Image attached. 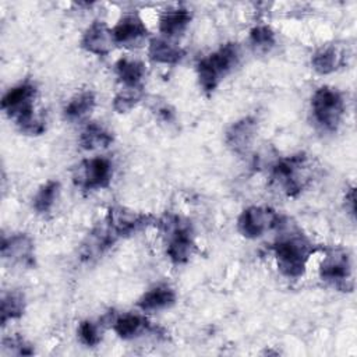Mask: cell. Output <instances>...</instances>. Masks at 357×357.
<instances>
[{
  "label": "cell",
  "instance_id": "obj_11",
  "mask_svg": "<svg viewBox=\"0 0 357 357\" xmlns=\"http://www.w3.org/2000/svg\"><path fill=\"white\" fill-rule=\"evenodd\" d=\"M258 132V120L254 116H244L234 121L226 131L225 142L236 155H244L252 146Z\"/></svg>",
  "mask_w": 357,
  "mask_h": 357
},
{
  "label": "cell",
  "instance_id": "obj_8",
  "mask_svg": "<svg viewBox=\"0 0 357 357\" xmlns=\"http://www.w3.org/2000/svg\"><path fill=\"white\" fill-rule=\"evenodd\" d=\"M113 177V165L107 158L95 156L84 159L73 173V181L84 191L109 187Z\"/></svg>",
  "mask_w": 357,
  "mask_h": 357
},
{
  "label": "cell",
  "instance_id": "obj_19",
  "mask_svg": "<svg viewBox=\"0 0 357 357\" xmlns=\"http://www.w3.org/2000/svg\"><path fill=\"white\" fill-rule=\"evenodd\" d=\"M343 53L336 46L325 45L312 53L311 66L321 75L332 74L343 66Z\"/></svg>",
  "mask_w": 357,
  "mask_h": 357
},
{
  "label": "cell",
  "instance_id": "obj_6",
  "mask_svg": "<svg viewBox=\"0 0 357 357\" xmlns=\"http://www.w3.org/2000/svg\"><path fill=\"white\" fill-rule=\"evenodd\" d=\"M319 278L336 290L351 291L354 279L350 252L343 247L328 248L319 265Z\"/></svg>",
  "mask_w": 357,
  "mask_h": 357
},
{
  "label": "cell",
  "instance_id": "obj_24",
  "mask_svg": "<svg viewBox=\"0 0 357 357\" xmlns=\"http://www.w3.org/2000/svg\"><path fill=\"white\" fill-rule=\"evenodd\" d=\"M59 191H60V183L57 180H49L45 184H42L33 197V202H32L33 209L39 215L49 213L54 206Z\"/></svg>",
  "mask_w": 357,
  "mask_h": 357
},
{
  "label": "cell",
  "instance_id": "obj_27",
  "mask_svg": "<svg viewBox=\"0 0 357 357\" xmlns=\"http://www.w3.org/2000/svg\"><path fill=\"white\" fill-rule=\"evenodd\" d=\"M78 337L79 340L88 346V347H93L96 344H99V342L102 340V329L100 325L98 322H93L91 319H85L78 325Z\"/></svg>",
  "mask_w": 357,
  "mask_h": 357
},
{
  "label": "cell",
  "instance_id": "obj_7",
  "mask_svg": "<svg viewBox=\"0 0 357 357\" xmlns=\"http://www.w3.org/2000/svg\"><path fill=\"white\" fill-rule=\"evenodd\" d=\"M156 222L158 219L153 215L131 211L124 206H112L102 223L113 238L119 241L155 225Z\"/></svg>",
  "mask_w": 357,
  "mask_h": 357
},
{
  "label": "cell",
  "instance_id": "obj_13",
  "mask_svg": "<svg viewBox=\"0 0 357 357\" xmlns=\"http://www.w3.org/2000/svg\"><path fill=\"white\" fill-rule=\"evenodd\" d=\"M1 257L11 264L31 266L35 259L33 240L25 233H15L8 237L3 236Z\"/></svg>",
  "mask_w": 357,
  "mask_h": 357
},
{
  "label": "cell",
  "instance_id": "obj_16",
  "mask_svg": "<svg viewBox=\"0 0 357 357\" xmlns=\"http://www.w3.org/2000/svg\"><path fill=\"white\" fill-rule=\"evenodd\" d=\"M176 291L167 284H158L145 291L137 301V307L144 312L160 311L176 303Z\"/></svg>",
  "mask_w": 357,
  "mask_h": 357
},
{
  "label": "cell",
  "instance_id": "obj_20",
  "mask_svg": "<svg viewBox=\"0 0 357 357\" xmlns=\"http://www.w3.org/2000/svg\"><path fill=\"white\" fill-rule=\"evenodd\" d=\"M78 142L86 151L107 148L113 142V134L96 121H89L81 131Z\"/></svg>",
  "mask_w": 357,
  "mask_h": 357
},
{
  "label": "cell",
  "instance_id": "obj_26",
  "mask_svg": "<svg viewBox=\"0 0 357 357\" xmlns=\"http://www.w3.org/2000/svg\"><path fill=\"white\" fill-rule=\"evenodd\" d=\"M276 43V35L268 25H257L250 31V45L258 53L269 52Z\"/></svg>",
  "mask_w": 357,
  "mask_h": 357
},
{
  "label": "cell",
  "instance_id": "obj_21",
  "mask_svg": "<svg viewBox=\"0 0 357 357\" xmlns=\"http://www.w3.org/2000/svg\"><path fill=\"white\" fill-rule=\"evenodd\" d=\"M148 329H149L148 319L134 312L121 314L113 321V331L121 339H134Z\"/></svg>",
  "mask_w": 357,
  "mask_h": 357
},
{
  "label": "cell",
  "instance_id": "obj_9",
  "mask_svg": "<svg viewBox=\"0 0 357 357\" xmlns=\"http://www.w3.org/2000/svg\"><path fill=\"white\" fill-rule=\"evenodd\" d=\"M280 215L269 206L252 205L245 208L237 218V230L245 238H258L275 229Z\"/></svg>",
  "mask_w": 357,
  "mask_h": 357
},
{
  "label": "cell",
  "instance_id": "obj_23",
  "mask_svg": "<svg viewBox=\"0 0 357 357\" xmlns=\"http://www.w3.org/2000/svg\"><path fill=\"white\" fill-rule=\"evenodd\" d=\"M24 311H25V298H24L22 293H20L17 290L3 293L1 301H0V315H1L3 326L8 321L22 317Z\"/></svg>",
  "mask_w": 357,
  "mask_h": 357
},
{
  "label": "cell",
  "instance_id": "obj_5",
  "mask_svg": "<svg viewBox=\"0 0 357 357\" xmlns=\"http://www.w3.org/2000/svg\"><path fill=\"white\" fill-rule=\"evenodd\" d=\"M311 112L315 124L321 130L326 132L336 131L346 112L343 93L329 85L319 86L311 96Z\"/></svg>",
  "mask_w": 357,
  "mask_h": 357
},
{
  "label": "cell",
  "instance_id": "obj_25",
  "mask_svg": "<svg viewBox=\"0 0 357 357\" xmlns=\"http://www.w3.org/2000/svg\"><path fill=\"white\" fill-rule=\"evenodd\" d=\"M144 96V86H123L113 98V109L117 113H127L134 109Z\"/></svg>",
  "mask_w": 357,
  "mask_h": 357
},
{
  "label": "cell",
  "instance_id": "obj_22",
  "mask_svg": "<svg viewBox=\"0 0 357 357\" xmlns=\"http://www.w3.org/2000/svg\"><path fill=\"white\" fill-rule=\"evenodd\" d=\"M114 71L123 86L141 85L145 75V66L135 59L121 57L114 64Z\"/></svg>",
  "mask_w": 357,
  "mask_h": 357
},
{
  "label": "cell",
  "instance_id": "obj_14",
  "mask_svg": "<svg viewBox=\"0 0 357 357\" xmlns=\"http://www.w3.org/2000/svg\"><path fill=\"white\" fill-rule=\"evenodd\" d=\"M81 47L96 56H106L112 52L114 40L112 29L103 21H93L82 33Z\"/></svg>",
  "mask_w": 357,
  "mask_h": 357
},
{
  "label": "cell",
  "instance_id": "obj_12",
  "mask_svg": "<svg viewBox=\"0 0 357 357\" xmlns=\"http://www.w3.org/2000/svg\"><path fill=\"white\" fill-rule=\"evenodd\" d=\"M112 35L114 45L134 47L139 46L145 40L148 36V28L138 14L131 13L123 15L117 21V24L112 28Z\"/></svg>",
  "mask_w": 357,
  "mask_h": 357
},
{
  "label": "cell",
  "instance_id": "obj_3",
  "mask_svg": "<svg viewBox=\"0 0 357 357\" xmlns=\"http://www.w3.org/2000/svg\"><path fill=\"white\" fill-rule=\"evenodd\" d=\"M241 57L240 45L227 42L197 63V77L205 93H212L237 67Z\"/></svg>",
  "mask_w": 357,
  "mask_h": 357
},
{
  "label": "cell",
  "instance_id": "obj_17",
  "mask_svg": "<svg viewBox=\"0 0 357 357\" xmlns=\"http://www.w3.org/2000/svg\"><path fill=\"white\" fill-rule=\"evenodd\" d=\"M185 56L181 46L167 38H152L148 43V57L160 64H176Z\"/></svg>",
  "mask_w": 357,
  "mask_h": 357
},
{
  "label": "cell",
  "instance_id": "obj_18",
  "mask_svg": "<svg viewBox=\"0 0 357 357\" xmlns=\"http://www.w3.org/2000/svg\"><path fill=\"white\" fill-rule=\"evenodd\" d=\"M96 105V96L92 91L77 92L66 103L63 109V116L70 123H79L89 117Z\"/></svg>",
  "mask_w": 357,
  "mask_h": 357
},
{
  "label": "cell",
  "instance_id": "obj_4",
  "mask_svg": "<svg viewBox=\"0 0 357 357\" xmlns=\"http://www.w3.org/2000/svg\"><path fill=\"white\" fill-rule=\"evenodd\" d=\"M165 236L166 254L176 265L190 261L197 250L191 223L177 215H165L156 222Z\"/></svg>",
  "mask_w": 357,
  "mask_h": 357
},
{
  "label": "cell",
  "instance_id": "obj_2",
  "mask_svg": "<svg viewBox=\"0 0 357 357\" xmlns=\"http://www.w3.org/2000/svg\"><path fill=\"white\" fill-rule=\"evenodd\" d=\"M272 251L279 272L289 279H298L304 275L307 262L317 248L301 230L293 227L279 234L272 244Z\"/></svg>",
  "mask_w": 357,
  "mask_h": 357
},
{
  "label": "cell",
  "instance_id": "obj_10",
  "mask_svg": "<svg viewBox=\"0 0 357 357\" xmlns=\"http://www.w3.org/2000/svg\"><path fill=\"white\" fill-rule=\"evenodd\" d=\"M35 98L36 86L31 82H21L10 88L3 95L1 109L10 119L18 121L20 119L35 112Z\"/></svg>",
  "mask_w": 357,
  "mask_h": 357
},
{
  "label": "cell",
  "instance_id": "obj_15",
  "mask_svg": "<svg viewBox=\"0 0 357 357\" xmlns=\"http://www.w3.org/2000/svg\"><path fill=\"white\" fill-rule=\"evenodd\" d=\"M191 22V13L184 7L165 10L159 17V32L163 38L176 39L181 36Z\"/></svg>",
  "mask_w": 357,
  "mask_h": 357
},
{
  "label": "cell",
  "instance_id": "obj_1",
  "mask_svg": "<svg viewBox=\"0 0 357 357\" xmlns=\"http://www.w3.org/2000/svg\"><path fill=\"white\" fill-rule=\"evenodd\" d=\"M315 173L317 165L310 155L298 152L284 156L272 165L269 187L280 195L294 198L312 183Z\"/></svg>",
  "mask_w": 357,
  "mask_h": 357
}]
</instances>
